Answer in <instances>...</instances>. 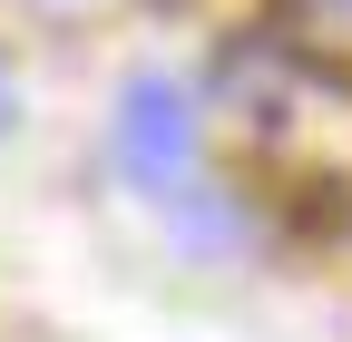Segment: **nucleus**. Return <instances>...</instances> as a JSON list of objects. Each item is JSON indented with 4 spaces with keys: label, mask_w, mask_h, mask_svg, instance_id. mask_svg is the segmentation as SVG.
<instances>
[{
    "label": "nucleus",
    "mask_w": 352,
    "mask_h": 342,
    "mask_svg": "<svg viewBox=\"0 0 352 342\" xmlns=\"http://www.w3.org/2000/svg\"><path fill=\"white\" fill-rule=\"evenodd\" d=\"M118 157H127V176H138L147 196H176L186 186V166H196V117L186 98L166 89V78H138L118 108Z\"/></svg>",
    "instance_id": "1"
}]
</instances>
